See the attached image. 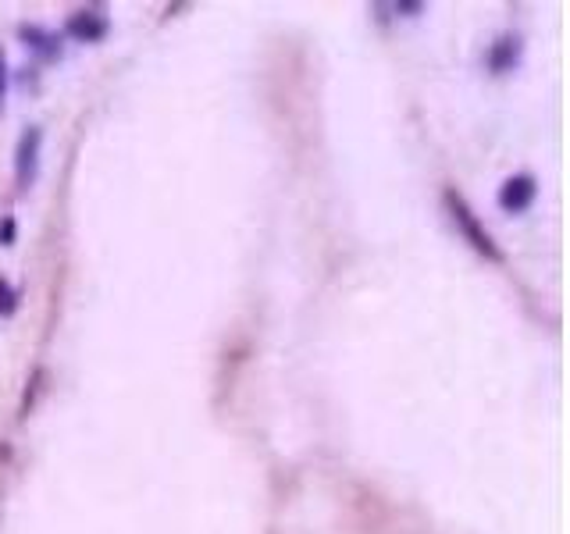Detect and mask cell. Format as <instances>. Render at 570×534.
I'll return each mask as SVG.
<instances>
[{
	"label": "cell",
	"mask_w": 570,
	"mask_h": 534,
	"mask_svg": "<svg viewBox=\"0 0 570 534\" xmlns=\"http://www.w3.org/2000/svg\"><path fill=\"white\" fill-rule=\"evenodd\" d=\"M442 200H446V211H449V218H453L456 232L471 243V250H478L481 257H489V260H496V264H503V250L496 246V239L489 235V228L478 221V214L471 211V203L456 193V189H446V196H442Z\"/></svg>",
	"instance_id": "cell-1"
},
{
	"label": "cell",
	"mask_w": 570,
	"mask_h": 534,
	"mask_svg": "<svg viewBox=\"0 0 570 534\" xmlns=\"http://www.w3.org/2000/svg\"><path fill=\"white\" fill-rule=\"evenodd\" d=\"M40 146H43V132L40 125H29L18 139V150H15V182L18 189H33L36 175H40Z\"/></svg>",
	"instance_id": "cell-2"
},
{
	"label": "cell",
	"mask_w": 570,
	"mask_h": 534,
	"mask_svg": "<svg viewBox=\"0 0 570 534\" xmlns=\"http://www.w3.org/2000/svg\"><path fill=\"white\" fill-rule=\"evenodd\" d=\"M65 33L75 43H100L111 33V18H107L104 8H82L65 22Z\"/></svg>",
	"instance_id": "cell-3"
},
{
	"label": "cell",
	"mask_w": 570,
	"mask_h": 534,
	"mask_svg": "<svg viewBox=\"0 0 570 534\" xmlns=\"http://www.w3.org/2000/svg\"><path fill=\"white\" fill-rule=\"evenodd\" d=\"M538 196V186H535V178L531 175H513L506 178L503 186H499V207H503L506 214H524L535 203Z\"/></svg>",
	"instance_id": "cell-4"
},
{
	"label": "cell",
	"mask_w": 570,
	"mask_h": 534,
	"mask_svg": "<svg viewBox=\"0 0 570 534\" xmlns=\"http://www.w3.org/2000/svg\"><path fill=\"white\" fill-rule=\"evenodd\" d=\"M521 50H524L521 36H513V33L499 36V40L489 47V57H485V61H489V72H496V75L513 72V68L521 65Z\"/></svg>",
	"instance_id": "cell-5"
},
{
	"label": "cell",
	"mask_w": 570,
	"mask_h": 534,
	"mask_svg": "<svg viewBox=\"0 0 570 534\" xmlns=\"http://www.w3.org/2000/svg\"><path fill=\"white\" fill-rule=\"evenodd\" d=\"M18 36H22L25 47L36 50V54L47 57V61L61 57V47H57V36H54V33H47V29H40V25H18Z\"/></svg>",
	"instance_id": "cell-6"
},
{
	"label": "cell",
	"mask_w": 570,
	"mask_h": 534,
	"mask_svg": "<svg viewBox=\"0 0 570 534\" xmlns=\"http://www.w3.org/2000/svg\"><path fill=\"white\" fill-rule=\"evenodd\" d=\"M15 310V289L8 282H0V314H11Z\"/></svg>",
	"instance_id": "cell-7"
},
{
	"label": "cell",
	"mask_w": 570,
	"mask_h": 534,
	"mask_svg": "<svg viewBox=\"0 0 570 534\" xmlns=\"http://www.w3.org/2000/svg\"><path fill=\"white\" fill-rule=\"evenodd\" d=\"M4 93H8V61H4V50H0V107H4Z\"/></svg>",
	"instance_id": "cell-8"
},
{
	"label": "cell",
	"mask_w": 570,
	"mask_h": 534,
	"mask_svg": "<svg viewBox=\"0 0 570 534\" xmlns=\"http://www.w3.org/2000/svg\"><path fill=\"white\" fill-rule=\"evenodd\" d=\"M11 235H15V221H4V232H0V243L11 246Z\"/></svg>",
	"instance_id": "cell-9"
}]
</instances>
